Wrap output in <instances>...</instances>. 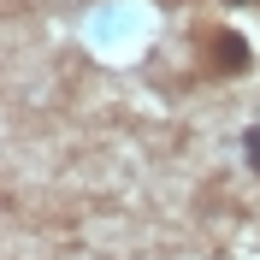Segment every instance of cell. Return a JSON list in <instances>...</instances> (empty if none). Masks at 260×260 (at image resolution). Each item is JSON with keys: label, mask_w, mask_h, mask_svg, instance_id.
<instances>
[{"label": "cell", "mask_w": 260, "mask_h": 260, "mask_svg": "<svg viewBox=\"0 0 260 260\" xmlns=\"http://www.w3.org/2000/svg\"><path fill=\"white\" fill-rule=\"evenodd\" d=\"M254 48H248L243 30H231V24H201L195 30V71L201 77H243Z\"/></svg>", "instance_id": "1"}, {"label": "cell", "mask_w": 260, "mask_h": 260, "mask_svg": "<svg viewBox=\"0 0 260 260\" xmlns=\"http://www.w3.org/2000/svg\"><path fill=\"white\" fill-rule=\"evenodd\" d=\"M231 6H254V0H231Z\"/></svg>", "instance_id": "2"}]
</instances>
